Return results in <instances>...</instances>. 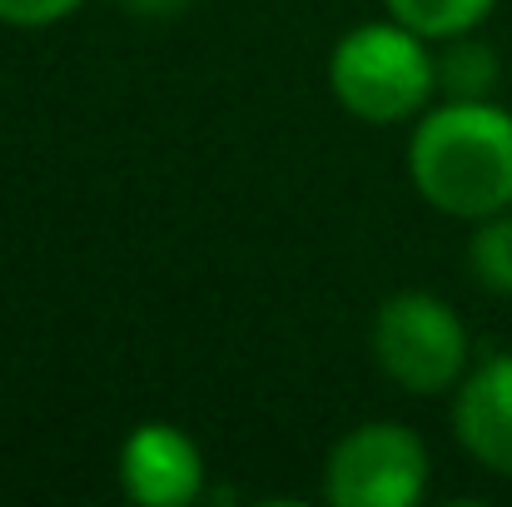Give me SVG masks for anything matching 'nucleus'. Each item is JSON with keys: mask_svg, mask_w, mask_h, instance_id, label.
Here are the masks:
<instances>
[{"mask_svg": "<svg viewBox=\"0 0 512 507\" xmlns=\"http://www.w3.org/2000/svg\"><path fill=\"white\" fill-rule=\"evenodd\" d=\"M373 363L413 398H438L468 373V329L428 289H398L373 314Z\"/></svg>", "mask_w": 512, "mask_h": 507, "instance_id": "7ed1b4c3", "label": "nucleus"}, {"mask_svg": "<svg viewBox=\"0 0 512 507\" xmlns=\"http://www.w3.org/2000/svg\"><path fill=\"white\" fill-rule=\"evenodd\" d=\"M413 189L448 219L512 209V115L493 100H443L418 115L408 140Z\"/></svg>", "mask_w": 512, "mask_h": 507, "instance_id": "f257e3e1", "label": "nucleus"}, {"mask_svg": "<svg viewBox=\"0 0 512 507\" xmlns=\"http://www.w3.org/2000/svg\"><path fill=\"white\" fill-rule=\"evenodd\" d=\"M428 493V448L403 423H358L324 463L334 507H413Z\"/></svg>", "mask_w": 512, "mask_h": 507, "instance_id": "20e7f679", "label": "nucleus"}, {"mask_svg": "<svg viewBox=\"0 0 512 507\" xmlns=\"http://www.w3.org/2000/svg\"><path fill=\"white\" fill-rule=\"evenodd\" d=\"M493 85H498V50L473 35H453L448 50L438 55V90L448 100H488Z\"/></svg>", "mask_w": 512, "mask_h": 507, "instance_id": "0eeeda50", "label": "nucleus"}, {"mask_svg": "<svg viewBox=\"0 0 512 507\" xmlns=\"http://www.w3.org/2000/svg\"><path fill=\"white\" fill-rule=\"evenodd\" d=\"M85 0H0V25H15V30H40V25H55L65 15H75Z\"/></svg>", "mask_w": 512, "mask_h": 507, "instance_id": "9d476101", "label": "nucleus"}, {"mask_svg": "<svg viewBox=\"0 0 512 507\" xmlns=\"http://www.w3.org/2000/svg\"><path fill=\"white\" fill-rule=\"evenodd\" d=\"M383 5L408 30H418L428 40H453V35L478 30L498 0H383Z\"/></svg>", "mask_w": 512, "mask_h": 507, "instance_id": "6e6552de", "label": "nucleus"}, {"mask_svg": "<svg viewBox=\"0 0 512 507\" xmlns=\"http://www.w3.org/2000/svg\"><path fill=\"white\" fill-rule=\"evenodd\" d=\"M468 269L483 289L512 299V209L478 219V229L468 239Z\"/></svg>", "mask_w": 512, "mask_h": 507, "instance_id": "1a4fd4ad", "label": "nucleus"}, {"mask_svg": "<svg viewBox=\"0 0 512 507\" xmlns=\"http://www.w3.org/2000/svg\"><path fill=\"white\" fill-rule=\"evenodd\" d=\"M120 488L145 507H184L204 493V458L174 423H140L120 448Z\"/></svg>", "mask_w": 512, "mask_h": 507, "instance_id": "39448f33", "label": "nucleus"}, {"mask_svg": "<svg viewBox=\"0 0 512 507\" xmlns=\"http://www.w3.org/2000/svg\"><path fill=\"white\" fill-rule=\"evenodd\" d=\"M453 433L473 463L512 478V353H493L463 373L453 398Z\"/></svg>", "mask_w": 512, "mask_h": 507, "instance_id": "423d86ee", "label": "nucleus"}, {"mask_svg": "<svg viewBox=\"0 0 512 507\" xmlns=\"http://www.w3.org/2000/svg\"><path fill=\"white\" fill-rule=\"evenodd\" d=\"M329 90L353 120L403 125L418 120L438 95V55L428 50V35L408 30L403 20H368L334 45Z\"/></svg>", "mask_w": 512, "mask_h": 507, "instance_id": "f03ea898", "label": "nucleus"}, {"mask_svg": "<svg viewBox=\"0 0 512 507\" xmlns=\"http://www.w3.org/2000/svg\"><path fill=\"white\" fill-rule=\"evenodd\" d=\"M120 10H130V15H145V20H160V15H174V10H184L189 0H115Z\"/></svg>", "mask_w": 512, "mask_h": 507, "instance_id": "9b49d317", "label": "nucleus"}]
</instances>
